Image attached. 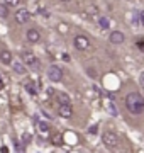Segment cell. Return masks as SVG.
<instances>
[{"mask_svg": "<svg viewBox=\"0 0 144 153\" xmlns=\"http://www.w3.org/2000/svg\"><path fill=\"white\" fill-rule=\"evenodd\" d=\"M126 107H127V111L131 112V114H143L144 111V97L141 95V94L137 92H132L129 94L127 97H126Z\"/></svg>", "mask_w": 144, "mask_h": 153, "instance_id": "6da1fadb", "label": "cell"}, {"mask_svg": "<svg viewBox=\"0 0 144 153\" xmlns=\"http://www.w3.org/2000/svg\"><path fill=\"white\" fill-rule=\"evenodd\" d=\"M102 141H104V145H105L107 148H115L117 145H119V136H117L115 133L107 131V133L102 134Z\"/></svg>", "mask_w": 144, "mask_h": 153, "instance_id": "7a4b0ae2", "label": "cell"}, {"mask_svg": "<svg viewBox=\"0 0 144 153\" xmlns=\"http://www.w3.org/2000/svg\"><path fill=\"white\" fill-rule=\"evenodd\" d=\"M73 44H75V48H76V49H80V51H85V49L90 48V39L87 38V36L78 34V36H75V39H73Z\"/></svg>", "mask_w": 144, "mask_h": 153, "instance_id": "3957f363", "label": "cell"}, {"mask_svg": "<svg viewBox=\"0 0 144 153\" xmlns=\"http://www.w3.org/2000/svg\"><path fill=\"white\" fill-rule=\"evenodd\" d=\"M48 78H49L51 82H61V78H63V70H61L60 66L51 65L49 68H48Z\"/></svg>", "mask_w": 144, "mask_h": 153, "instance_id": "277c9868", "label": "cell"}, {"mask_svg": "<svg viewBox=\"0 0 144 153\" xmlns=\"http://www.w3.org/2000/svg\"><path fill=\"white\" fill-rule=\"evenodd\" d=\"M22 61L26 63V65L32 66V68H39V65H41V61H39L31 51H24L22 53Z\"/></svg>", "mask_w": 144, "mask_h": 153, "instance_id": "5b68a950", "label": "cell"}, {"mask_svg": "<svg viewBox=\"0 0 144 153\" xmlns=\"http://www.w3.org/2000/svg\"><path fill=\"white\" fill-rule=\"evenodd\" d=\"M29 19H31V12L26 10V9H21V10L15 12V22L17 24H26Z\"/></svg>", "mask_w": 144, "mask_h": 153, "instance_id": "8992f818", "label": "cell"}, {"mask_svg": "<svg viewBox=\"0 0 144 153\" xmlns=\"http://www.w3.org/2000/svg\"><path fill=\"white\" fill-rule=\"evenodd\" d=\"M58 112H60L61 117H71L73 116V107L71 104H60V109H58Z\"/></svg>", "mask_w": 144, "mask_h": 153, "instance_id": "52a82bcc", "label": "cell"}, {"mask_svg": "<svg viewBox=\"0 0 144 153\" xmlns=\"http://www.w3.org/2000/svg\"><path fill=\"white\" fill-rule=\"evenodd\" d=\"M110 43L112 44H122L124 41H126V36H124V33H120V31H114V33H110Z\"/></svg>", "mask_w": 144, "mask_h": 153, "instance_id": "ba28073f", "label": "cell"}, {"mask_svg": "<svg viewBox=\"0 0 144 153\" xmlns=\"http://www.w3.org/2000/svg\"><path fill=\"white\" fill-rule=\"evenodd\" d=\"M26 36H27V41H31V43H39L41 41V33L37 29H29Z\"/></svg>", "mask_w": 144, "mask_h": 153, "instance_id": "9c48e42d", "label": "cell"}, {"mask_svg": "<svg viewBox=\"0 0 144 153\" xmlns=\"http://www.w3.org/2000/svg\"><path fill=\"white\" fill-rule=\"evenodd\" d=\"M104 104H105V109H107V112H109L110 116H117V114H119V111H117V105L112 102L110 99L104 100Z\"/></svg>", "mask_w": 144, "mask_h": 153, "instance_id": "30bf717a", "label": "cell"}, {"mask_svg": "<svg viewBox=\"0 0 144 153\" xmlns=\"http://www.w3.org/2000/svg\"><path fill=\"white\" fill-rule=\"evenodd\" d=\"M0 61H2L4 65H10L12 63V53L10 51H2V53H0Z\"/></svg>", "mask_w": 144, "mask_h": 153, "instance_id": "8fae6325", "label": "cell"}, {"mask_svg": "<svg viewBox=\"0 0 144 153\" xmlns=\"http://www.w3.org/2000/svg\"><path fill=\"white\" fill-rule=\"evenodd\" d=\"M87 14H88L92 19H100V17H98L100 10H98V7H95V5H90L88 9H87Z\"/></svg>", "mask_w": 144, "mask_h": 153, "instance_id": "7c38bea8", "label": "cell"}, {"mask_svg": "<svg viewBox=\"0 0 144 153\" xmlns=\"http://www.w3.org/2000/svg\"><path fill=\"white\" fill-rule=\"evenodd\" d=\"M14 71L19 73V75H24V73H26V66H24V63H21V61L14 63Z\"/></svg>", "mask_w": 144, "mask_h": 153, "instance_id": "4fadbf2b", "label": "cell"}, {"mask_svg": "<svg viewBox=\"0 0 144 153\" xmlns=\"http://www.w3.org/2000/svg\"><path fill=\"white\" fill-rule=\"evenodd\" d=\"M98 26H100V29H109L110 21H109L107 17H100V19H98Z\"/></svg>", "mask_w": 144, "mask_h": 153, "instance_id": "5bb4252c", "label": "cell"}, {"mask_svg": "<svg viewBox=\"0 0 144 153\" xmlns=\"http://www.w3.org/2000/svg\"><path fill=\"white\" fill-rule=\"evenodd\" d=\"M37 129L41 133H48V131H49V124L44 123V121H39V123H37Z\"/></svg>", "mask_w": 144, "mask_h": 153, "instance_id": "9a60e30c", "label": "cell"}, {"mask_svg": "<svg viewBox=\"0 0 144 153\" xmlns=\"http://www.w3.org/2000/svg\"><path fill=\"white\" fill-rule=\"evenodd\" d=\"M7 16H9V5L7 4H0V17L5 19Z\"/></svg>", "mask_w": 144, "mask_h": 153, "instance_id": "2e32d148", "label": "cell"}, {"mask_svg": "<svg viewBox=\"0 0 144 153\" xmlns=\"http://www.w3.org/2000/svg\"><path fill=\"white\" fill-rule=\"evenodd\" d=\"M58 104H70V97L66 94H60L58 95Z\"/></svg>", "mask_w": 144, "mask_h": 153, "instance_id": "e0dca14e", "label": "cell"}, {"mask_svg": "<svg viewBox=\"0 0 144 153\" xmlns=\"http://www.w3.org/2000/svg\"><path fill=\"white\" fill-rule=\"evenodd\" d=\"M26 88H27V92L31 94V95H36V94H37V88L34 87L31 82H26Z\"/></svg>", "mask_w": 144, "mask_h": 153, "instance_id": "ac0fdd59", "label": "cell"}, {"mask_svg": "<svg viewBox=\"0 0 144 153\" xmlns=\"http://www.w3.org/2000/svg\"><path fill=\"white\" fill-rule=\"evenodd\" d=\"M5 4L9 7H19L21 5V0H5Z\"/></svg>", "mask_w": 144, "mask_h": 153, "instance_id": "d6986e66", "label": "cell"}, {"mask_svg": "<svg viewBox=\"0 0 144 153\" xmlns=\"http://www.w3.org/2000/svg\"><path fill=\"white\" fill-rule=\"evenodd\" d=\"M137 14V22L144 26V12H136Z\"/></svg>", "mask_w": 144, "mask_h": 153, "instance_id": "ffe728a7", "label": "cell"}, {"mask_svg": "<svg viewBox=\"0 0 144 153\" xmlns=\"http://www.w3.org/2000/svg\"><path fill=\"white\" fill-rule=\"evenodd\" d=\"M97 131H98V126H97V124H93V126H90V128H88V133H90V134H95Z\"/></svg>", "mask_w": 144, "mask_h": 153, "instance_id": "44dd1931", "label": "cell"}, {"mask_svg": "<svg viewBox=\"0 0 144 153\" xmlns=\"http://www.w3.org/2000/svg\"><path fill=\"white\" fill-rule=\"evenodd\" d=\"M51 141L54 143V145H60V143H61V138H60V134H54V136H53V140H51Z\"/></svg>", "mask_w": 144, "mask_h": 153, "instance_id": "7402d4cb", "label": "cell"}, {"mask_svg": "<svg viewBox=\"0 0 144 153\" xmlns=\"http://www.w3.org/2000/svg\"><path fill=\"white\" fill-rule=\"evenodd\" d=\"M137 46H139L141 49H144V39H139V41H137Z\"/></svg>", "mask_w": 144, "mask_h": 153, "instance_id": "603a6c76", "label": "cell"}, {"mask_svg": "<svg viewBox=\"0 0 144 153\" xmlns=\"http://www.w3.org/2000/svg\"><path fill=\"white\" fill-rule=\"evenodd\" d=\"M139 82H141V85H143V88H144V71L141 73V76H139Z\"/></svg>", "mask_w": 144, "mask_h": 153, "instance_id": "cb8c5ba5", "label": "cell"}, {"mask_svg": "<svg viewBox=\"0 0 144 153\" xmlns=\"http://www.w3.org/2000/svg\"><path fill=\"white\" fill-rule=\"evenodd\" d=\"M0 150H2V153H9V148H7V146H2Z\"/></svg>", "mask_w": 144, "mask_h": 153, "instance_id": "d4e9b609", "label": "cell"}, {"mask_svg": "<svg viewBox=\"0 0 144 153\" xmlns=\"http://www.w3.org/2000/svg\"><path fill=\"white\" fill-rule=\"evenodd\" d=\"M2 88H4V82H0V90H2Z\"/></svg>", "mask_w": 144, "mask_h": 153, "instance_id": "484cf974", "label": "cell"}, {"mask_svg": "<svg viewBox=\"0 0 144 153\" xmlns=\"http://www.w3.org/2000/svg\"><path fill=\"white\" fill-rule=\"evenodd\" d=\"M60 2H70V0H60Z\"/></svg>", "mask_w": 144, "mask_h": 153, "instance_id": "4316f807", "label": "cell"}, {"mask_svg": "<svg viewBox=\"0 0 144 153\" xmlns=\"http://www.w3.org/2000/svg\"><path fill=\"white\" fill-rule=\"evenodd\" d=\"M0 82H2V78H0Z\"/></svg>", "mask_w": 144, "mask_h": 153, "instance_id": "83f0119b", "label": "cell"}]
</instances>
